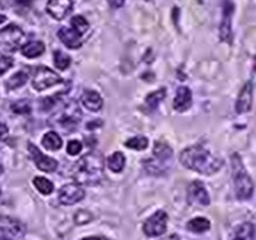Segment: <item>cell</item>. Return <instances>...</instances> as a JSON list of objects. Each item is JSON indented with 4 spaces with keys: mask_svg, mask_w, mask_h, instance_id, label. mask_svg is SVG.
Wrapping results in <instances>:
<instances>
[{
    "mask_svg": "<svg viewBox=\"0 0 256 240\" xmlns=\"http://www.w3.org/2000/svg\"><path fill=\"white\" fill-rule=\"evenodd\" d=\"M54 63H55L56 68H59L62 71H66L71 64V58L66 55L64 52L55 51L54 52Z\"/></svg>",
    "mask_w": 256,
    "mask_h": 240,
    "instance_id": "28",
    "label": "cell"
},
{
    "mask_svg": "<svg viewBox=\"0 0 256 240\" xmlns=\"http://www.w3.org/2000/svg\"><path fill=\"white\" fill-rule=\"evenodd\" d=\"M252 98H254V86L251 82H247L240 90L238 100H236V112L238 114H247L252 107Z\"/></svg>",
    "mask_w": 256,
    "mask_h": 240,
    "instance_id": "13",
    "label": "cell"
},
{
    "mask_svg": "<svg viewBox=\"0 0 256 240\" xmlns=\"http://www.w3.org/2000/svg\"><path fill=\"white\" fill-rule=\"evenodd\" d=\"M31 4V0H0V7L8 8L12 6H19V7H27Z\"/></svg>",
    "mask_w": 256,
    "mask_h": 240,
    "instance_id": "31",
    "label": "cell"
},
{
    "mask_svg": "<svg viewBox=\"0 0 256 240\" xmlns=\"http://www.w3.org/2000/svg\"><path fill=\"white\" fill-rule=\"evenodd\" d=\"M12 112L15 114H19V115H26V114H30L31 112V104L28 100H19L16 103L11 104Z\"/></svg>",
    "mask_w": 256,
    "mask_h": 240,
    "instance_id": "30",
    "label": "cell"
},
{
    "mask_svg": "<svg viewBox=\"0 0 256 240\" xmlns=\"http://www.w3.org/2000/svg\"><path fill=\"white\" fill-rule=\"evenodd\" d=\"M6 19H7V18H6V16L2 15V14H0V24L4 23V22H6Z\"/></svg>",
    "mask_w": 256,
    "mask_h": 240,
    "instance_id": "39",
    "label": "cell"
},
{
    "mask_svg": "<svg viewBox=\"0 0 256 240\" xmlns=\"http://www.w3.org/2000/svg\"><path fill=\"white\" fill-rule=\"evenodd\" d=\"M104 176L103 156L90 152L82 156L72 168V178L79 186H96Z\"/></svg>",
    "mask_w": 256,
    "mask_h": 240,
    "instance_id": "2",
    "label": "cell"
},
{
    "mask_svg": "<svg viewBox=\"0 0 256 240\" xmlns=\"http://www.w3.org/2000/svg\"><path fill=\"white\" fill-rule=\"evenodd\" d=\"M126 147L130 150H136V151H143L148 147V139L144 136H135L126 142Z\"/></svg>",
    "mask_w": 256,
    "mask_h": 240,
    "instance_id": "27",
    "label": "cell"
},
{
    "mask_svg": "<svg viewBox=\"0 0 256 240\" xmlns=\"http://www.w3.org/2000/svg\"><path fill=\"white\" fill-rule=\"evenodd\" d=\"M72 10V0H48L47 12L56 20L64 19Z\"/></svg>",
    "mask_w": 256,
    "mask_h": 240,
    "instance_id": "14",
    "label": "cell"
},
{
    "mask_svg": "<svg viewBox=\"0 0 256 240\" xmlns=\"http://www.w3.org/2000/svg\"><path fill=\"white\" fill-rule=\"evenodd\" d=\"M14 66V60L8 56H4V58H0V76L6 74V72L10 70V68Z\"/></svg>",
    "mask_w": 256,
    "mask_h": 240,
    "instance_id": "34",
    "label": "cell"
},
{
    "mask_svg": "<svg viewBox=\"0 0 256 240\" xmlns=\"http://www.w3.org/2000/svg\"><path fill=\"white\" fill-rule=\"evenodd\" d=\"M42 144L44 146V148H47L50 151H58L62 148V138L59 136V134H56V132H47L46 135L43 136V139H42Z\"/></svg>",
    "mask_w": 256,
    "mask_h": 240,
    "instance_id": "22",
    "label": "cell"
},
{
    "mask_svg": "<svg viewBox=\"0 0 256 240\" xmlns=\"http://www.w3.org/2000/svg\"><path fill=\"white\" fill-rule=\"evenodd\" d=\"M82 119V111L78 107V104L68 103L59 114H55L51 119V126L60 128L63 131H74Z\"/></svg>",
    "mask_w": 256,
    "mask_h": 240,
    "instance_id": "5",
    "label": "cell"
},
{
    "mask_svg": "<svg viewBox=\"0 0 256 240\" xmlns=\"http://www.w3.org/2000/svg\"><path fill=\"white\" fill-rule=\"evenodd\" d=\"M231 171L236 198L240 200H248L254 194V182L244 167L243 160L238 154L231 156Z\"/></svg>",
    "mask_w": 256,
    "mask_h": 240,
    "instance_id": "3",
    "label": "cell"
},
{
    "mask_svg": "<svg viewBox=\"0 0 256 240\" xmlns=\"http://www.w3.org/2000/svg\"><path fill=\"white\" fill-rule=\"evenodd\" d=\"M166 95H167V92H166L164 88H160V90H158V91L151 92L150 95H147V98H146V100H144V104H146L147 111L152 112L154 110H156V107H158V106H159V104L164 100Z\"/></svg>",
    "mask_w": 256,
    "mask_h": 240,
    "instance_id": "20",
    "label": "cell"
},
{
    "mask_svg": "<svg viewBox=\"0 0 256 240\" xmlns=\"http://www.w3.org/2000/svg\"><path fill=\"white\" fill-rule=\"evenodd\" d=\"M28 80V72L26 71H19L16 72L15 75H12L10 79L6 82V87L7 90L12 91V90H16V88H20L22 86L27 83Z\"/></svg>",
    "mask_w": 256,
    "mask_h": 240,
    "instance_id": "25",
    "label": "cell"
},
{
    "mask_svg": "<svg viewBox=\"0 0 256 240\" xmlns=\"http://www.w3.org/2000/svg\"><path fill=\"white\" fill-rule=\"evenodd\" d=\"M107 2L110 3V6H111V7L120 8L122 6H123L126 0H107Z\"/></svg>",
    "mask_w": 256,
    "mask_h": 240,
    "instance_id": "36",
    "label": "cell"
},
{
    "mask_svg": "<svg viewBox=\"0 0 256 240\" xmlns=\"http://www.w3.org/2000/svg\"><path fill=\"white\" fill-rule=\"evenodd\" d=\"M71 24H72V28L75 30L76 32H79L80 35L84 34L86 31H88V27H90V24L86 19H84L83 16H74L71 19Z\"/></svg>",
    "mask_w": 256,
    "mask_h": 240,
    "instance_id": "29",
    "label": "cell"
},
{
    "mask_svg": "<svg viewBox=\"0 0 256 240\" xmlns=\"http://www.w3.org/2000/svg\"><path fill=\"white\" fill-rule=\"evenodd\" d=\"M92 220V215L87 211H78L75 214V223L76 224H86L90 223Z\"/></svg>",
    "mask_w": 256,
    "mask_h": 240,
    "instance_id": "32",
    "label": "cell"
},
{
    "mask_svg": "<svg viewBox=\"0 0 256 240\" xmlns=\"http://www.w3.org/2000/svg\"><path fill=\"white\" fill-rule=\"evenodd\" d=\"M26 226L11 216H0V239L18 240L26 235Z\"/></svg>",
    "mask_w": 256,
    "mask_h": 240,
    "instance_id": "7",
    "label": "cell"
},
{
    "mask_svg": "<svg viewBox=\"0 0 256 240\" xmlns=\"http://www.w3.org/2000/svg\"><path fill=\"white\" fill-rule=\"evenodd\" d=\"M58 36L71 50H78L82 46V35H80L79 32H76L74 28L62 27L58 31Z\"/></svg>",
    "mask_w": 256,
    "mask_h": 240,
    "instance_id": "15",
    "label": "cell"
},
{
    "mask_svg": "<svg viewBox=\"0 0 256 240\" xmlns=\"http://www.w3.org/2000/svg\"><path fill=\"white\" fill-rule=\"evenodd\" d=\"M28 152L31 155V159L35 162L36 167L44 172H54L58 168V162L52 158H48L36 147L35 144H28Z\"/></svg>",
    "mask_w": 256,
    "mask_h": 240,
    "instance_id": "11",
    "label": "cell"
},
{
    "mask_svg": "<svg viewBox=\"0 0 256 240\" xmlns=\"http://www.w3.org/2000/svg\"><path fill=\"white\" fill-rule=\"evenodd\" d=\"M82 148H83V146H82L80 142H78V140H71L67 146V152L70 154V155L75 156L82 151Z\"/></svg>",
    "mask_w": 256,
    "mask_h": 240,
    "instance_id": "33",
    "label": "cell"
},
{
    "mask_svg": "<svg viewBox=\"0 0 256 240\" xmlns=\"http://www.w3.org/2000/svg\"><path fill=\"white\" fill-rule=\"evenodd\" d=\"M192 106V94L190 88L179 87L176 91L175 99H174V108L178 112L187 111Z\"/></svg>",
    "mask_w": 256,
    "mask_h": 240,
    "instance_id": "16",
    "label": "cell"
},
{
    "mask_svg": "<svg viewBox=\"0 0 256 240\" xmlns=\"http://www.w3.org/2000/svg\"><path fill=\"white\" fill-rule=\"evenodd\" d=\"M187 199L191 204H199V206H208L210 204V195L204 187V184L199 180H195L190 184L187 190Z\"/></svg>",
    "mask_w": 256,
    "mask_h": 240,
    "instance_id": "12",
    "label": "cell"
},
{
    "mask_svg": "<svg viewBox=\"0 0 256 240\" xmlns=\"http://www.w3.org/2000/svg\"><path fill=\"white\" fill-rule=\"evenodd\" d=\"M172 158H174V152L171 147L163 142H156L154 147V158L144 162V168L151 175H166L172 166Z\"/></svg>",
    "mask_w": 256,
    "mask_h": 240,
    "instance_id": "4",
    "label": "cell"
},
{
    "mask_svg": "<svg viewBox=\"0 0 256 240\" xmlns=\"http://www.w3.org/2000/svg\"><path fill=\"white\" fill-rule=\"evenodd\" d=\"M82 103L87 110L92 112H98L103 107V99L96 91H84L82 95Z\"/></svg>",
    "mask_w": 256,
    "mask_h": 240,
    "instance_id": "18",
    "label": "cell"
},
{
    "mask_svg": "<svg viewBox=\"0 0 256 240\" xmlns=\"http://www.w3.org/2000/svg\"><path fill=\"white\" fill-rule=\"evenodd\" d=\"M231 240H255V227L252 223L240 224L239 227H236L234 231Z\"/></svg>",
    "mask_w": 256,
    "mask_h": 240,
    "instance_id": "19",
    "label": "cell"
},
{
    "mask_svg": "<svg viewBox=\"0 0 256 240\" xmlns=\"http://www.w3.org/2000/svg\"><path fill=\"white\" fill-rule=\"evenodd\" d=\"M44 48L46 47L42 42H30L22 47V54L28 59H34V58H38L43 54Z\"/></svg>",
    "mask_w": 256,
    "mask_h": 240,
    "instance_id": "21",
    "label": "cell"
},
{
    "mask_svg": "<svg viewBox=\"0 0 256 240\" xmlns=\"http://www.w3.org/2000/svg\"><path fill=\"white\" fill-rule=\"evenodd\" d=\"M8 135V127L3 122H0V142Z\"/></svg>",
    "mask_w": 256,
    "mask_h": 240,
    "instance_id": "35",
    "label": "cell"
},
{
    "mask_svg": "<svg viewBox=\"0 0 256 240\" xmlns=\"http://www.w3.org/2000/svg\"><path fill=\"white\" fill-rule=\"evenodd\" d=\"M58 198L63 206H72L84 199V190L79 184H66L59 190Z\"/></svg>",
    "mask_w": 256,
    "mask_h": 240,
    "instance_id": "10",
    "label": "cell"
},
{
    "mask_svg": "<svg viewBox=\"0 0 256 240\" xmlns=\"http://www.w3.org/2000/svg\"><path fill=\"white\" fill-rule=\"evenodd\" d=\"M23 31L16 24H10L0 30V54L11 55L19 48L23 39Z\"/></svg>",
    "mask_w": 256,
    "mask_h": 240,
    "instance_id": "6",
    "label": "cell"
},
{
    "mask_svg": "<svg viewBox=\"0 0 256 240\" xmlns=\"http://www.w3.org/2000/svg\"><path fill=\"white\" fill-rule=\"evenodd\" d=\"M167 214L164 211H158L148 218L143 224V231L147 236H160L167 230Z\"/></svg>",
    "mask_w": 256,
    "mask_h": 240,
    "instance_id": "9",
    "label": "cell"
},
{
    "mask_svg": "<svg viewBox=\"0 0 256 240\" xmlns=\"http://www.w3.org/2000/svg\"><path fill=\"white\" fill-rule=\"evenodd\" d=\"M187 228L191 232H195V234H202V232L208 231L211 228V223L207 218H194L187 223Z\"/></svg>",
    "mask_w": 256,
    "mask_h": 240,
    "instance_id": "23",
    "label": "cell"
},
{
    "mask_svg": "<svg viewBox=\"0 0 256 240\" xmlns=\"http://www.w3.org/2000/svg\"><path fill=\"white\" fill-rule=\"evenodd\" d=\"M232 4L227 3L224 7L223 12V20H222V26H220V38L224 42L231 43L232 32H231V19H232Z\"/></svg>",
    "mask_w": 256,
    "mask_h": 240,
    "instance_id": "17",
    "label": "cell"
},
{
    "mask_svg": "<svg viewBox=\"0 0 256 240\" xmlns=\"http://www.w3.org/2000/svg\"><path fill=\"white\" fill-rule=\"evenodd\" d=\"M0 196H2V190H0Z\"/></svg>",
    "mask_w": 256,
    "mask_h": 240,
    "instance_id": "40",
    "label": "cell"
},
{
    "mask_svg": "<svg viewBox=\"0 0 256 240\" xmlns=\"http://www.w3.org/2000/svg\"><path fill=\"white\" fill-rule=\"evenodd\" d=\"M59 83H62V78L55 71H52L51 68L38 67L34 71L32 87L35 88L36 91H44V90Z\"/></svg>",
    "mask_w": 256,
    "mask_h": 240,
    "instance_id": "8",
    "label": "cell"
},
{
    "mask_svg": "<svg viewBox=\"0 0 256 240\" xmlns=\"http://www.w3.org/2000/svg\"><path fill=\"white\" fill-rule=\"evenodd\" d=\"M162 240H179V236L176 235V234H172V235L167 236L166 239H162Z\"/></svg>",
    "mask_w": 256,
    "mask_h": 240,
    "instance_id": "38",
    "label": "cell"
},
{
    "mask_svg": "<svg viewBox=\"0 0 256 240\" xmlns=\"http://www.w3.org/2000/svg\"><path fill=\"white\" fill-rule=\"evenodd\" d=\"M32 183H34L36 190L40 194H43V195H50V194L54 192V183H52L51 180L43 178V176H36V178H34Z\"/></svg>",
    "mask_w": 256,
    "mask_h": 240,
    "instance_id": "26",
    "label": "cell"
},
{
    "mask_svg": "<svg viewBox=\"0 0 256 240\" xmlns=\"http://www.w3.org/2000/svg\"><path fill=\"white\" fill-rule=\"evenodd\" d=\"M0 240H3V239H0Z\"/></svg>",
    "mask_w": 256,
    "mask_h": 240,
    "instance_id": "41",
    "label": "cell"
},
{
    "mask_svg": "<svg viewBox=\"0 0 256 240\" xmlns=\"http://www.w3.org/2000/svg\"><path fill=\"white\" fill-rule=\"evenodd\" d=\"M82 240H108L104 236H88V238H83Z\"/></svg>",
    "mask_w": 256,
    "mask_h": 240,
    "instance_id": "37",
    "label": "cell"
},
{
    "mask_svg": "<svg viewBox=\"0 0 256 240\" xmlns=\"http://www.w3.org/2000/svg\"><path fill=\"white\" fill-rule=\"evenodd\" d=\"M180 163L192 171L203 175H214L223 166V160L212 155L203 146H191L180 154Z\"/></svg>",
    "mask_w": 256,
    "mask_h": 240,
    "instance_id": "1",
    "label": "cell"
},
{
    "mask_svg": "<svg viewBox=\"0 0 256 240\" xmlns=\"http://www.w3.org/2000/svg\"><path fill=\"white\" fill-rule=\"evenodd\" d=\"M108 168L111 170L112 172H116L119 174L124 170V166H126V158L122 152H114L107 160Z\"/></svg>",
    "mask_w": 256,
    "mask_h": 240,
    "instance_id": "24",
    "label": "cell"
}]
</instances>
